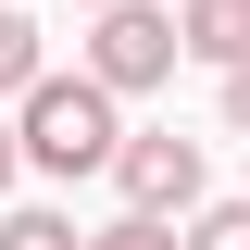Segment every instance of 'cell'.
I'll return each instance as SVG.
<instances>
[{"label": "cell", "mask_w": 250, "mask_h": 250, "mask_svg": "<svg viewBox=\"0 0 250 250\" xmlns=\"http://www.w3.org/2000/svg\"><path fill=\"white\" fill-rule=\"evenodd\" d=\"M13 138H25V163L38 175H113V88H100L88 62H75V75H38L25 100H13Z\"/></svg>", "instance_id": "cell-1"}, {"label": "cell", "mask_w": 250, "mask_h": 250, "mask_svg": "<svg viewBox=\"0 0 250 250\" xmlns=\"http://www.w3.org/2000/svg\"><path fill=\"white\" fill-rule=\"evenodd\" d=\"M175 62H188V38H175V13H163V0H100V13H88V75H100L113 100L163 88Z\"/></svg>", "instance_id": "cell-2"}, {"label": "cell", "mask_w": 250, "mask_h": 250, "mask_svg": "<svg viewBox=\"0 0 250 250\" xmlns=\"http://www.w3.org/2000/svg\"><path fill=\"white\" fill-rule=\"evenodd\" d=\"M113 188L125 213H200V138H175V125H150V138H113Z\"/></svg>", "instance_id": "cell-3"}, {"label": "cell", "mask_w": 250, "mask_h": 250, "mask_svg": "<svg viewBox=\"0 0 250 250\" xmlns=\"http://www.w3.org/2000/svg\"><path fill=\"white\" fill-rule=\"evenodd\" d=\"M175 38H188V62H250V0H175Z\"/></svg>", "instance_id": "cell-4"}, {"label": "cell", "mask_w": 250, "mask_h": 250, "mask_svg": "<svg viewBox=\"0 0 250 250\" xmlns=\"http://www.w3.org/2000/svg\"><path fill=\"white\" fill-rule=\"evenodd\" d=\"M0 250H88L75 213H38V200H0Z\"/></svg>", "instance_id": "cell-5"}, {"label": "cell", "mask_w": 250, "mask_h": 250, "mask_svg": "<svg viewBox=\"0 0 250 250\" xmlns=\"http://www.w3.org/2000/svg\"><path fill=\"white\" fill-rule=\"evenodd\" d=\"M38 75H50V62H38V25L13 13V0H0V100H25Z\"/></svg>", "instance_id": "cell-6"}, {"label": "cell", "mask_w": 250, "mask_h": 250, "mask_svg": "<svg viewBox=\"0 0 250 250\" xmlns=\"http://www.w3.org/2000/svg\"><path fill=\"white\" fill-rule=\"evenodd\" d=\"M188 250H250V188L238 200H200V213H188Z\"/></svg>", "instance_id": "cell-7"}, {"label": "cell", "mask_w": 250, "mask_h": 250, "mask_svg": "<svg viewBox=\"0 0 250 250\" xmlns=\"http://www.w3.org/2000/svg\"><path fill=\"white\" fill-rule=\"evenodd\" d=\"M88 250H188V238H175V213H113V225H88Z\"/></svg>", "instance_id": "cell-8"}, {"label": "cell", "mask_w": 250, "mask_h": 250, "mask_svg": "<svg viewBox=\"0 0 250 250\" xmlns=\"http://www.w3.org/2000/svg\"><path fill=\"white\" fill-rule=\"evenodd\" d=\"M225 125L250 138V62H225Z\"/></svg>", "instance_id": "cell-9"}, {"label": "cell", "mask_w": 250, "mask_h": 250, "mask_svg": "<svg viewBox=\"0 0 250 250\" xmlns=\"http://www.w3.org/2000/svg\"><path fill=\"white\" fill-rule=\"evenodd\" d=\"M13 175H25V138H13V125H0V200H13Z\"/></svg>", "instance_id": "cell-10"}, {"label": "cell", "mask_w": 250, "mask_h": 250, "mask_svg": "<svg viewBox=\"0 0 250 250\" xmlns=\"http://www.w3.org/2000/svg\"><path fill=\"white\" fill-rule=\"evenodd\" d=\"M75 13H100V0H75Z\"/></svg>", "instance_id": "cell-11"}]
</instances>
